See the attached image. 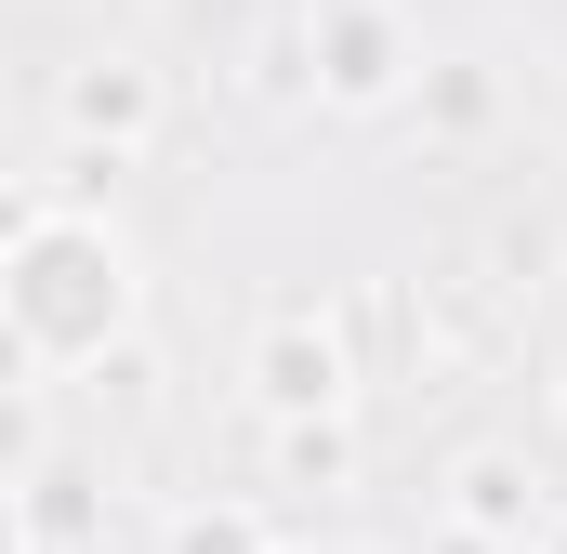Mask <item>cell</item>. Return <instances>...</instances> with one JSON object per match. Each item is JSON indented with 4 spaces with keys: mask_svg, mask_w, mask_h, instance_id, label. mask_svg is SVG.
Segmentation results:
<instances>
[{
    "mask_svg": "<svg viewBox=\"0 0 567 554\" xmlns=\"http://www.w3.org/2000/svg\"><path fill=\"white\" fill-rule=\"evenodd\" d=\"M133 238L106 212H80V185H40L13 225V343L27 357H106L133 330Z\"/></svg>",
    "mask_w": 567,
    "mask_h": 554,
    "instance_id": "6da1fadb",
    "label": "cell"
},
{
    "mask_svg": "<svg viewBox=\"0 0 567 554\" xmlns=\"http://www.w3.org/2000/svg\"><path fill=\"white\" fill-rule=\"evenodd\" d=\"M251 397L278 422H330L357 397V357H343V330H330L317 304H278V317L251 330Z\"/></svg>",
    "mask_w": 567,
    "mask_h": 554,
    "instance_id": "7a4b0ae2",
    "label": "cell"
},
{
    "mask_svg": "<svg viewBox=\"0 0 567 554\" xmlns=\"http://www.w3.org/2000/svg\"><path fill=\"white\" fill-rule=\"evenodd\" d=\"M303 40H317V93H330V106H383V93L423 66V53H410V27H396L383 0H317V13H303Z\"/></svg>",
    "mask_w": 567,
    "mask_h": 554,
    "instance_id": "3957f363",
    "label": "cell"
},
{
    "mask_svg": "<svg viewBox=\"0 0 567 554\" xmlns=\"http://www.w3.org/2000/svg\"><path fill=\"white\" fill-rule=\"evenodd\" d=\"M66 133L106 145V158H133V145L158 133V66H133V53H93V66L66 80Z\"/></svg>",
    "mask_w": 567,
    "mask_h": 554,
    "instance_id": "277c9868",
    "label": "cell"
},
{
    "mask_svg": "<svg viewBox=\"0 0 567 554\" xmlns=\"http://www.w3.org/2000/svg\"><path fill=\"white\" fill-rule=\"evenodd\" d=\"M449 515L488 529V542H528V529H542V475H528L515 449H475V462L449 475Z\"/></svg>",
    "mask_w": 567,
    "mask_h": 554,
    "instance_id": "5b68a950",
    "label": "cell"
},
{
    "mask_svg": "<svg viewBox=\"0 0 567 554\" xmlns=\"http://www.w3.org/2000/svg\"><path fill=\"white\" fill-rule=\"evenodd\" d=\"M172 554H278V542H265V515H238V502H225V515H185Z\"/></svg>",
    "mask_w": 567,
    "mask_h": 554,
    "instance_id": "8992f818",
    "label": "cell"
},
{
    "mask_svg": "<svg viewBox=\"0 0 567 554\" xmlns=\"http://www.w3.org/2000/svg\"><path fill=\"white\" fill-rule=\"evenodd\" d=\"M555 554H567V529H555Z\"/></svg>",
    "mask_w": 567,
    "mask_h": 554,
    "instance_id": "52a82bcc",
    "label": "cell"
}]
</instances>
